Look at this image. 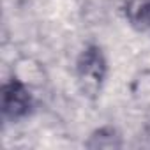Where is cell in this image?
I'll list each match as a JSON object with an SVG mask.
<instances>
[{
	"instance_id": "obj_3",
	"label": "cell",
	"mask_w": 150,
	"mask_h": 150,
	"mask_svg": "<svg viewBox=\"0 0 150 150\" xmlns=\"http://www.w3.org/2000/svg\"><path fill=\"white\" fill-rule=\"evenodd\" d=\"M122 14L129 27L136 32H150V0H125Z\"/></svg>"
},
{
	"instance_id": "obj_2",
	"label": "cell",
	"mask_w": 150,
	"mask_h": 150,
	"mask_svg": "<svg viewBox=\"0 0 150 150\" xmlns=\"http://www.w3.org/2000/svg\"><path fill=\"white\" fill-rule=\"evenodd\" d=\"M0 97H2L0 108H2V115L6 120L18 122L32 111L34 99H32L30 87L23 83L14 74L13 78L4 81L2 90H0Z\"/></svg>"
},
{
	"instance_id": "obj_4",
	"label": "cell",
	"mask_w": 150,
	"mask_h": 150,
	"mask_svg": "<svg viewBox=\"0 0 150 150\" xmlns=\"http://www.w3.org/2000/svg\"><path fill=\"white\" fill-rule=\"evenodd\" d=\"M87 148L97 150V148H122L124 146V139L120 136V132L117 131V127L113 125H101L96 131L90 132L88 139L85 141Z\"/></svg>"
},
{
	"instance_id": "obj_1",
	"label": "cell",
	"mask_w": 150,
	"mask_h": 150,
	"mask_svg": "<svg viewBox=\"0 0 150 150\" xmlns=\"http://www.w3.org/2000/svg\"><path fill=\"white\" fill-rule=\"evenodd\" d=\"M74 74L80 92L87 99L96 101L101 96L108 78V58L104 50L96 42H88L76 58Z\"/></svg>"
},
{
	"instance_id": "obj_5",
	"label": "cell",
	"mask_w": 150,
	"mask_h": 150,
	"mask_svg": "<svg viewBox=\"0 0 150 150\" xmlns=\"http://www.w3.org/2000/svg\"><path fill=\"white\" fill-rule=\"evenodd\" d=\"M132 99L141 106H150V71H141L131 83Z\"/></svg>"
}]
</instances>
